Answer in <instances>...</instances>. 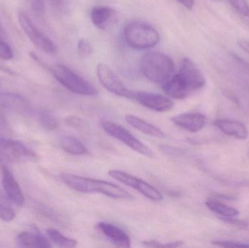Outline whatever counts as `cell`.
I'll return each instance as SVG.
<instances>
[{
	"label": "cell",
	"mask_w": 249,
	"mask_h": 248,
	"mask_svg": "<svg viewBox=\"0 0 249 248\" xmlns=\"http://www.w3.org/2000/svg\"><path fill=\"white\" fill-rule=\"evenodd\" d=\"M61 181L76 192L86 194H100L109 198L122 200H132L131 194L124 188L111 182L99 179L83 177L71 173H62L60 176Z\"/></svg>",
	"instance_id": "cell-1"
},
{
	"label": "cell",
	"mask_w": 249,
	"mask_h": 248,
	"mask_svg": "<svg viewBox=\"0 0 249 248\" xmlns=\"http://www.w3.org/2000/svg\"><path fill=\"white\" fill-rule=\"evenodd\" d=\"M143 246L149 248H164V245L161 244L159 242L155 240H149V241L143 242Z\"/></svg>",
	"instance_id": "cell-32"
},
{
	"label": "cell",
	"mask_w": 249,
	"mask_h": 248,
	"mask_svg": "<svg viewBox=\"0 0 249 248\" xmlns=\"http://www.w3.org/2000/svg\"><path fill=\"white\" fill-rule=\"evenodd\" d=\"M18 21L23 32L38 49L50 55H53L57 52V48L53 42L33 23L26 13H19Z\"/></svg>",
	"instance_id": "cell-7"
},
{
	"label": "cell",
	"mask_w": 249,
	"mask_h": 248,
	"mask_svg": "<svg viewBox=\"0 0 249 248\" xmlns=\"http://www.w3.org/2000/svg\"><path fill=\"white\" fill-rule=\"evenodd\" d=\"M124 35L126 43L137 50L153 48L160 41L158 31L151 25L142 21H133L126 25Z\"/></svg>",
	"instance_id": "cell-3"
},
{
	"label": "cell",
	"mask_w": 249,
	"mask_h": 248,
	"mask_svg": "<svg viewBox=\"0 0 249 248\" xmlns=\"http://www.w3.org/2000/svg\"><path fill=\"white\" fill-rule=\"evenodd\" d=\"M108 173L110 177L113 178L115 180L124 183L126 186L133 188L135 190L143 195L145 198H148L153 202H160L163 199L162 194L158 191V189L139 178L118 170H111Z\"/></svg>",
	"instance_id": "cell-8"
},
{
	"label": "cell",
	"mask_w": 249,
	"mask_h": 248,
	"mask_svg": "<svg viewBox=\"0 0 249 248\" xmlns=\"http://www.w3.org/2000/svg\"><path fill=\"white\" fill-rule=\"evenodd\" d=\"M35 14L39 16H43L45 13V0H26Z\"/></svg>",
	"instance_id": "cell-28"
},
{
	"label": "cell",
	"mask_w": 249,
	"mask_h": 248,
	"mask_svg": "<svg viewBox=\"0 0 249 248\" xmlns=\"http://www.w3.org/2000/svg\"><path fill=\"white\" fill-rule=\"evenodd\" d=\"M134 99L142 106L158 112H166L174 108V103L170 98L149 92L135 93Z\"/></svg>",
	"instance_id": "cell-11"
},
{
	"label": "cell",
	"mask_w": 249,
	"mask_h": 248,
	"mask_svg": "<svg viewBox=\"0 0 249 248\" xmlns=\"http://www.w3.org/2000/svg\"><path fill=\"white\" fill-rule=\"evenodd\" d=\"M66 122L73 128H83V125H84L82 119H80V118L75 117V116H69L66 119Z\"/></svg>",
	"instance_id": "cell-30"
},
{
	"label": "cell",
	"mask_w": 249,
	"mask_h": 248,
	"mask_svg": "<svg viewBox=\"0 0 249 248\" xmlns=\"http://www.w3.org/2000/svg\"><path fill=\"white\" fill-rule=\"evenodd\" d=\"M213 1H221V0H213Z\"/></svg>",
	"instance_id": "cell-35"
},
{
	"label": "cell",
	"mask_w": 249,
	"mask_h": 248,
	"mask_svg": "<svg viewBox=\"0 0 249 248\" xmlns=\"http://www.w3.org/2000/svg\"><path fill=\"white\" fill-rule=\"evenodd\" d=\"M1 182L6 196L15 205L22 206L25 202L24 196L21 188L19 186L13 173L6 166H2L1 167Z\"/></svg>",
	"instance_id": "cell-13"
},
{
	"label": "cell",
	"mask_w": 249,
	"mask_h": 248,
	"mask_svg": "<svg viewBox=\"0 0 249 248\" xmlns=\"http://www.w3.org/2000/svg\"><path fill=\"white\" fill-rule=\"evenodd\" d=\"M61 146L66 152L72 155H84L88 153V149L78 138L73 136L63 137Z\"/></svg>",
	"instance_id": "cell-20"
},
{
	"label": "cell",
	"mask_w": 249,
	"mask_h": 248,
	"mask_svg": "<svg viewBox=\"0 0 249 248\" xmlns=\"http://www.w3.org/2000/svg\"><path fill=\"white\" fill-rule=\"evenodd\" d=\"M213 245L218 247L222 248H249V244L241 243V242L230 241V240H221V241L213 242Z\"/></svg>",
	"instance_id": "cell-29"
},
{
	"label": "cell",
	"mask_w": 249,
	"mask_h": 248,
	"mask_svg": "<svg viewBox=\"0 0 249 248\" xmlns=\"http://www.w3.org/2000/svg\"><path fill=\"white\" fill-rule=\"evenodd\" d=\"M140 69L149 81L163 84L174 75L175 66L168 55L161 52H150L142 57Z\"/></svg>",
	"instance_id": "cell-2"
},
{
	"label": "cell",
	"mask_w": 249,
	"mask_h": 248,
	"mask_svg": "<svg viewBox=\"0 0 249 248\" xmlns=\"http://www.w3.org/2000/svg\"><path fill=\"white\" fill-rule=\"evenodd\" d=\"M77 50L78 54L81 58H87L91 55L93 52V48L89 41L85 39L79 40L77 44Z\"/></svg>",
	"instance_id": "cell-24"
},
{
	"label": "cell",
	"mask_w": 249,
	"mask_h": 248,
	"mask_svg": "<svg viewBox=\"0 0 249 248\" xmlns=\"http://www.w3.org/2000/svg\"><path fill=\"white\" fill-rule=\"evenodd\" d=\"M90 18L98 29L106 31L118 21V13L107 6H96L90 11Z\"/></svg>",
	"instance_id": "cell-15"
},
{
	"label": "cell",
	"mask_w": 249,
	"mask_h": 248,
	"mask_svg": "<svg viewBox=\"0 0 249 248\" xmlns=\"http://www.w3.org/2000/svg\"><path fill=\"white\" fill-rule=\"evenodd\" d=\"M13 52L10 45L0 36V59L9 60L13 59Z\"/></svg>",
	"instance_id": "cell-25"
},
{
	"label": "cell",
	"mask_w": 249,
	"mask_h": 248,
	"mask_svg": "<svg viewBox=\"0 0 249 248\" xmlns=\"http://www.w3.org/2000/svg\"><path fill=\"white\" fill-rule=\"evenodd\" d=\"M247 17H249V14L248 15V16H247Z\"/></svg>",
	"instance_id": "cell-36"
},
{
	"label": "cell",
	"mask_w": 249,
	"mask_h": 248,
	"mask_svg": "<svg viewBox=\"0 0 249 248\" xmlns=\"http://www.w3.org/2000/svg\"><path fill=\"white\" fill-rule=\"evenodd\" d=\"M100 125L107 133L121 141L133 151L146 157H154L155 154L153 151L122 125L109 120L101 121Z\"/></svg>",
	"instance_id": "cell-5"
},
{
	"label": "cell",
	"mask_w": 249,
	"mask_h": 248,
	"mask_svg": "<svg viewBox=\"0 0 249 248\" xmlns=\"http://www.w3.org/2000/svg\"><path fill=\"white\" fill-rule=\"evenodd\" d=\"M125 121L129 125L133 127L135 129L149 136L155 137V138H163L165 136V134L159 128L146 122L139 116L132 115H126Z\"/></svg>",
	"instance_id": "cell-18"
},
{
	"label": "cell",
	"mask_w": 249,
	"mask_h": 248,
	"mask_svg": "<svg viewBox=\"0 0 249 248\" xmlns=\"http://www.w3.org/2000/svg\"><path fill=\"white\" fill-rule=\"evenodd\" d=\"M99 81L105 89L121 97L134 99L135 93L127 89L107 64L101 63L96 67Z\"/></svg>",
	"instance_id": "cell-9"
},
{
	"label": "cell",
	"mask_w": 249,
	"mask_h": 248,
	"mask_svg": "<svg viewBox=\"0 0 249 248\" xmlns=\"http://www.w3.org/2000/svg\"><path fill=\"white\" fill-rule=\"evenodd\" d=\"M39 125L47 131H55L58 128V123L56 118L48 112H40L38 115Z\"/></svg>",
	"instance_id": "cell-23"
},
{
	"label": "cell",
	"mask_w": 249,
	"mask_h": 248,
	"mask_svg": "<svg viewBox=\"0 0 249 248\" xmlns=\"http://www.w3.org/2000/svg\"><path fill=\"white\" fill-rule=\"evenodd\" d=\"M231 5L243 16H248L249 4L247 0H228Z\"/></svg>",
	"instance_id": "cell-27"
},
{
	"label": "cell",
	"mask_w": 249,
	"mask_h": 248,
	"mask_svg": "<svg viewBox=\"0 0 249 248\" xmlns=\"http://www.w3.org/2000/svg\"><path fill=\"white\" fill-rule=\"evenodd\" d=\"M174 125L190 132H197L201 131L206 124L204 115L198 112H187L180 114L171 118Z\"/></svg>",
	"instance_id": "cell-14"
},
{
	"label": "cell",
	"mask_w": 249,
	"mask_h": 248,
	"mask_svg": "<svg viewBox=\"0 0 249 248\" xmlns=\"http://www.w3.org/2000/svg\"><path fill=\"white\" fill-rule=\"evenodd\" d=\"M18 241L26 248H49L52 247L49 240L37 230L35 233L23 231L19 234Z\"/></svg>",
	"instance_id": "cell-19"
},
{
	"label": "cell",
	"mask_w": 249,
	"mask_h": 248,
	"mask_svg": "<svg viewBox=\"0 0 249 248\" xmlns=\"http://www.w3.org/2000/svg\"><path fill=\"white\" fill-rule=\"evenodd\" d=\"M206 205L212 212L225 218H233L239 214L238 210L215 199H209L206 202Z\"/></svg>",
	"instance_id": "cell-21"
},
{
	"label": "cell",
	"mask_w": 249,
	"mask_h": 248,
	"mask_svg": "<svg viewBox=\"0 0 249 248\" xmlns=\"http://www.w3.org/2000/svg\"><path fill=\"white\" fill-rule=\"evenodd\" d=\"M215 126L222 132L239 140H245L249 137V131L247 127L236 120L231 119H216Z\"/></svg>",
	"instance_id": "cell-17"
},
{
	"label": "cell",
	"mask_w": 249,
	"mask_h": 248,
	"mask_svg": "<svg viewBox=\"0 0 249 248\" xmlns=\"http://www.w3.org/2000/svg\"><path fill=\"white\" fill-rule=\"evenodd\" d=\"M177 74L190 94L203 88L206 84V79L203 73L189 58L182 60Z\"/></svg>",
	"instance_id": "cell-10"
},
{
	"label": "cell",
	"mask_w": 249,
	"mask_h": 248,
	"mask_svg": "<svg viewBox=\"0 0 249 248\" xmlns=\"http://www.w3.org/2000/svg\"><path fill=\"white\" fill-rule=\"evenodd\" d=\"M0 70H1V71H4V72L7 73V74H11V75L15 74V73L13 72L11 69L7 68V67L4 66H3L2 64H0Z\"/></svg>",
	"instance_id": "cell-34"
},
{
	"label": "cell",
	"mask_w": 249,
	"mask_h": 248,
	"mask_svg": "<svg viewBox=\"0 0 249 248\" xmlns=\"http://www.w3.org/2000/svg\"><path fill=\"white\" fill-rule=\"evenodd\" d=\"M96 228L117 247H130V237L121 227L111 223L102 221L96 224Z\"/></svg>",
	"instance_id": "cell-16"
},
{
	"label": "cell",
	"mask_w": 249,
	"mask_h": 248,
	"mask_svg": "<svg viewBox=\"0 0 249 248\" xmlns=\"http://www.w3.org/2000/svg\"><path fill=\"white\" fill-rule=\"evenodd\" d=\"M47 235L52 243L61 248H76L77 246V240L69 238L61 234L55 229H49L47 230Z\"/></svg>",
	"instance_id": "cell-22"
},
{
	"label": "cell",
	"mask_w": 249,
	"mask_h": 248,
	"mask_svg": "<svg viewBox=\"0 0 249 248\" xmlns=\"http://www.w3.org/2000/svg\"><path fill=\"white\" fill-rule=\"evenodd\" d=\"M16 218V212L13 208L0 203V220L6 222L13 221Z\"/></svg>",
	"instance_id": "cell-26"
},
{
	"label": "cell",
	"mask_w": 249,
	"mask_h": 248,
	"mask_svg": "<svg viewBox=\"0 0 249 248\" xmlns=\"http://www.w3.org/2000/svg\"><path fill=\"white\" fill-rule=\"evenodd\" d=\"M238 46L244 52L249 55V41L247 39H241L238 41Z\"/></svg>",
	"instance_id": "cell-31"
},
{
	"label": "cell",
	"mask_w": 249,
	"mask_h": 248,
	"mask_svg": "<svg viewBox=\"0 0 249 248\" xmlns=\"http://www.w3.org/2000/svg\"><path fill=\"white\" fill-rule=\"evenodd\" d=\"M52 74L60 84L71 93L86 96H96L99 93L91 83L62 64L55 66Z\"/></svg>",
	"instance_id": "cell-4"
},
{
	"label": "cell",
	"mask_w": 249,
	"mask_h": 248,
	"mask_svg": "<svg viewBox=\"0 0 249 248\" xmlns=\"http://www.w3.org/2000/svg\"><path fill=\"white\" fill-rule=\"evenodd\" d=\"M177 1L182 4L187 10H192L195 5V0H177Z\"/></svg>",
	"instance_id": "cell-33"
},
{
	"label": "cell",
	"mask_w": 249,
	"mask_h": 248,
	"mask_svg": "<svg viewBox=\"0 0 249 248\" xmlns=\"http://www.w3.org/2000/svg\"><path fill=\"white\" fill-rule=\"evenodd\" d=\"M38 160L37 154L23 143L8 138H0V161L16 163Z\"/></svg>",
	"instance_id": "cell-6"
},
{
	"label": "cell",
	"mask_w": 249,
	"mask_h": 248,
	"mask_svg": "<svg viewBox=\"0 0 249 248\" xmlns=\"http://www.w3.org/2000/svg\"><path fill=\"white\" fill-rule=\"evenodd\" d=\"M0 110L26 115L32 112V107L29 101L20 95L11 93H1Z\"/></svg>",
	"instance_id": "cell-12"
}]
</instances>
